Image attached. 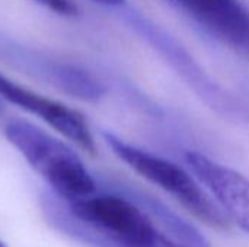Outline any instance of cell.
Listing matches in <instances>:
<instances>
[{"label":"cell","mask_w":249,"mask_h":247,"mask_svg":"<svg viewBox=\"0 0 249 247\" xmlns=\"http://www.w3.org/2000/svg\"><path fill=\"white\" fill-rule=\"evenodd\" d=\"M220 44L249 58V10L239 0H171Z\"/></svg>","instance_id":"obj_5"},{"label":"cell","mask_w":249,"mask_h":247,"mask_svg":"<svg viewBox=\"0 0 249 247\" xmlns=\"http://www.w3.org/2000/svg\"><path fill=\"white\" fill-rule=\"evenodd\" d=\"M99 4H105V6H120L123 4L125 0H93Z\"/></svg>","instance_id":"obj_9"},{"label":"cell","mask_w":249,"mask_h":247,"mask_svg":"<svg viewBox=\"0 0 249 247\" xmlns=\"http://www.w3.org/2000/svg\"><path fill=\"white\" fill-rule=\"evenodd\" d=\"M0 247H6L4 245H3V242H1V240H0Z\"/></svg>","instance_id":"obj_10"},{"label":"cell","mask_w":249,"mask_h":247,"mask_svg":"<svg viewBox=\"0 0 249 247\" xmlns=\"http://www.w3.org/2000/svg\"><path fill=\"white\" fill-rule=\"evenodd\" d=\"M32 1L50 9L51 12L60 16L73 17L79 15V7L73 0H32Z\"/></svg>","instance_id":"obj_8"},{"label":"cell","mask_w":249,"mask_h":247,"mask_svg":"<svg viewBox=\"0 0 249 247\" xmlns=\"http://www.w3.org/2000/svg\"><path fill=\"white\" fill-rule=\"evenodd\" d=\"M19 61L34 70V73L41 74L51 84L58 86L66 93L82 100L96 102L105 93V89L93 76L77 67L55 63L48 58H38L36 55L32 57V54H22V60Z\"/></svg>","instance_id":"obj_7"},{"label":"cell","mask_w":249,"mask_h":247,"mask_svg":"<svg viewBox=\"0 0 249 247\" xmlns=\"http://www.w3.org/2000/svg\"><path fill=\"white\" fill-rule=\"evenodd\" d=\"M105 143L114 154L143 179L159 186L184 208L213 229L228 230L231 221L217 202L201 188L197 178L178 165L128 144L112 132H104Z\"/></svg>","instance_id":"obj_2"},{"label":"cell","mask_w":249,"mask_h":247,"mask_svg":"<svg viewBox=\"0 0 249 247\" xmlns=\"http://www.w3.org/2000/svg\"><path fill=\"white\" fill-rule=\"evenodd\" d=\"M0 96L9 103L19 106L20 109L36 115L53 130L60 132L64 138L74 143L83 151L90 156L96 154V143L90 132L86 118L82 112L53 100L47 96H41L18 83L9 80L0 73Z\"/></svg>","instance_id":"obj_3"},{"label":"cell","mask_w":249,"mask_h":247,"mask_svg":"<svg viewBox=\"0 0 249 247\" xmlns=\"http://www.w3.org/2000/svg\"><path fill=\"white\" fill-rule=\"evenodd\" d=\"M185 160L229 221L249 234V178L198 151H188Z\"/></svg>","instance_id":"obj_4"},{"label":"cell","mask_w":249,"mask_h":247,"mask_svg":"<svg viewBox=\"0 0 249 247\" xmlns=\"http://www.w3.org/2000/svg\"><path fill=\"white\" fill-rule=\"evenodd\" d=\"M4 137L67 202L96 192L93 178L77 153L64 141L23 119L9 121L4 127Z\"/></svg>","instance_id":"obj_1"},{"label":"cell","mask_w":249,"mask_h":247,"mask_svg":"<svg viewBox=\"0 0 249 247\" xmlns=\"http://www.w3.org/2000/svg\"><path fill=\"white\" fill-rule=\"evenodd\" d=\"M134 26L143 35H146V38H149L156 47H159V49L165 52V55L169 57L174 64L178 66L179 71L185 74L188 80L194 83L196 87H200L201 96H204L209 102H212V105H214L219 109H223L225 112H232L233 109L238 108L233 103V100L228 96V93L225 95V92L219 86H214L209 77L203 76V73L196 66H193L191 58L187 55V52H184L182 48L178 47V44L169 38V35H166L158 26L149 23L146 19L142 17L134 19Z\"/></svg>","instance_id":"obj_6"}]
</instances>
